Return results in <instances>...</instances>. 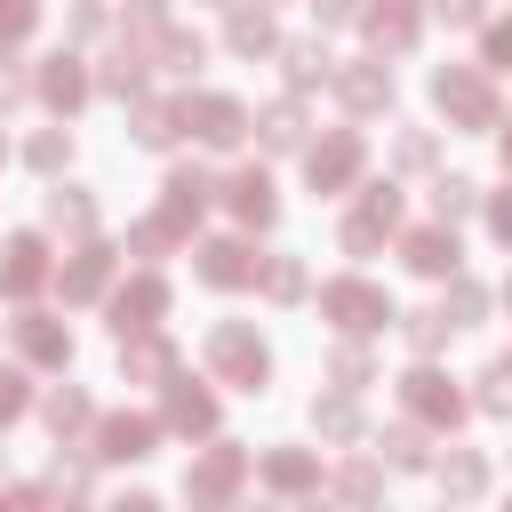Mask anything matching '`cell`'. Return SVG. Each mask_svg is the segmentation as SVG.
<instances>
[{"label": "cell", "mask_w": 512, "mask_h": 512, "mask_svg": "<svg viewBox=\"0 0 512 512\" xmlns=\"http://www.w3.org/2000/svg\"><path fill=\"white\" fill-rule=\"evenodd\" d=\"M208 368H216V384L264 392V376H272V352H264V336H256L248 320H216V328H208Z\"/></svg>", "instance_id": "1"}, {"label": "cell", "mask_w": 512, "mask_h": 512, "mask_svg": "<svg viewBox=\"0 0 512 512\" xmlns=\"http://www.w3.org/2000/svg\"><path fill=\"white\" fill-rule=\"evenodd\" d=\"M432 104H440L456 128H496V88H488V64H440V72H432Z\"/></svg>", "instance_id": "2"}, {"label": "cell", "mask_w": 512, "mask_h": 512, "mask_svg": "<svg viewBox=\"0 0 512 512\" xmlns=\"http://www.w3.org/2000/svg\"><path fill=\"white\" fill-rule=\"evenodd\" d=\"M320 312H328L344 336H368V328H384V320H392V296H384L376 280H352V272H344V280H328V288H320Z\"/></svg>", "instance_id": "3"}, {"label": "cell", "mask_w": 512, "mask_h": 512, "mask_svg": "<svg viewBox=\"0 0 512 512\" xmlns=\"http://www.w3.org/2000/svg\"><path fill=\"white\" fill-rule=\"evenodd\" d=\"M184 128H192L200 144L232 152V144H240V136L256 128V120H248V104H240V96H192V104H184Z\"/></svg>", "instance_id": "4"}, {"label": "cell", "mask_w": 512, "mask_h": 512, "mask_svg": "<svg viewBox=\"0 0 512 512\" xmlns=\"http://www.w3.org/2000/svg\"><path fill=\"white\" fill-rule=\"evenodd\" d=\"M360 128H336V136H320L312 152H304V176H312V192H344L352 176H360Z\"/></svg>", "instance_id": "5"}, {"label": "cell", "mask_w": 512, "mask_h": 512, "mask_svg": "<svg viewBox=\"0 0 512 512\" xmlns=\"http://www.w3.org/2000/svg\"><path fill=\"white\" fill-rule=\"evenodd\" d=\"M240 480H248V448L216 440V448H208V456H200V464L184 472V496H192V504H224V496H232Z\"/></svg>", "instance_id": "6"}, {"label": "cell", "mask_w": 512, "mask_h": 512, "mask_svg": "<svg viewBox=\"0 0 512 512\" xmlns=\"http://www.w3.org/2000/svg\"><path fill=\"white\" fill-rule=\"evenodd\" d=\"M192 272H200L208 288H248V280L264 272V256H256L248 240H200V248H192Z\"/></svg>", "instance_id": "7"}, {"label": "cell", "mask_w": 512, "mask_h": 512, "mask_svg": "<svg viewBox=\"0 0 512 512\" xmlns=\"http://www.w3.org/2000/svg\"><path fill=\"white\" fill-rule=\"evenodd\" d=\"M48 280V240L40 232H8L0 240V296H40Z\"/></svg>", "instance_id": "8"}, {"label": "cell", "mask_w": 512, "mask_h": 512, "mask_svg": "<svg viewBox=\"0 0 512 512\" xmlns=\"http://www.w3.org/2000/svg\"><path fill=\"white\" fill-rule=\"evenodd\" d=\"M400 400H408V416H416V424H464V392H456L440 368H408Z\"/></svg>", "instance_id": "9"}, {"label": "cell", "mask_w": 512, "mask_h": 512, "mask_svg": "<svg viewBox=\"0 0 512 512\" xmlns=\"http://www.w3.org/2000/svg\"><path fill=\"white\" fill-rule=\"evenodd\" d=\"M400 256H408V272H424V280H448L456 264H464V248H456V224H416L408 240H400Z\"/></svg>", "instance_id": "10"}, {"label": "cell", "mask_w": 512, "mask_h": 512, "mask_svg": "<svg viewBox=\"0 0 512 512\" xmlns=\"http://www.w3.org/2000/svg\"><path fill=\"white\" fill-rule=\"evenodd\" d=\"M160 312H168V280L160 272H136L120 296H112V336H136V328H160Z\"/></svg>", "instance_id": "11"}, {"label": "cell", "mask_w": 512, "mask_h": 512, "mask_svg": "<svg viewBox=\"0 0 512 512\" xmlns=\"http://www.w3.org/2000/svg\"><path fill=\"white\" fill-rule=\"evenodd\" d=\"M360 24H368V40H376L384 56H400V48H416L424 8H416V0H360Z\"/></svg>", "instance_id": "12"}, {"label": "cell", "mask_w": 512, "mask_h": 512, "mask_svg": "<svg viewBox=\"0 0 512 512\" xmlns=\"http://www.w3.org/2000/svg\"><path fill=\"white\" fill-rule=\"evenodd\" d=\"M336 96H344V112H384V104H392V64H384V56L336 64Z\"/></svg>", "instance_id": "13"}, {"label": "cell", "mask_w": 512, "mask_h": 512, "mask_svg": "<svg viewBox=\"0 0 512 512\" xmlns=\"http://www.w3.org/2000/svg\"><path fill=\"white\" fill-rule=\"evenodd\" d=\"M16 352H24L32 368H64V360H72V328L48 320V312H16Z\"/></svg>", "instance_id": "14"}, {"label": "cell", "mask_w": 512, "mask_h": 512, "mask_svg": "<svg viewBox=\"0 0 512 512\" xmlns=\"http://www.w3.org/2000/svg\"><path fill=\"white\" fill-rule=\"evenodd\" d=\"M152 440H160L152 416H96V456L104 464H136V456H152Z\"/></svg>", "instance_id": "15"}, {"label": "cell", "mask_w": 512, "mask_h": 512, "mask_svg": "<svg viewBox=\"0 0 512 512\" xmlns=\"http://www.w3.org/2000/svg\"><path fill=\"white\" fill-rule=\"evenodd\" d=\"M120 376H136V384H168V376H176V344L152 336V328L120 336Z\"/></svg>", "instance_id": "16"}, {"label": "cell", "mask_w": 512, "mask_h": 512, "mask_svg": "<svg viewBox=\"0 0 512 512\" xmlns=\"http://www.w3.org/2000/svg\"><path fill=\"white\" fill-rule=\"evenodd\" d=\"M160 424L184 432V440H192V432H216V392H200L192 376H168V408H160Z\"/></svg>", "instance_id": "17"}, {"label": "cell", "mask_w": 512, "mask_h": 512, "mask_svg": "<svg viewBox=\"0 0 512 512\" xmlns=\"http://www.w3.org/2000/svg\"><path fill=\"white\" fill-rule=\"evenodd\" d=\"M144 80H152L144 40H120V48L104 56V72H96V88H104V96H120V104H136V96H144Z\"/></svg>", "instance_id": "18"}, {"label": "cell", "mask_w": 512, "mask_h": 512, "mask_svg": "<svg viewBox=\"0 0 512 512\" xmlns=\"http://www.w3.org/2000/svg\"><path fill=\"white\" fill-rule=\"evenodd\" d=\"M32 96H48L56 112H72V104H88V72H80V56H64V48H56V56H48L40 72H32Z\"/></svg>", "instance_id": "19"}, {"label": "cell", "mask_w": 512, "mask_h": 512, "mask_svg": "<svg viewBox=\"0 0 512 512\" xmlns=\"http://www.w3.org/2000/svg\"><path fill=\"white\" fill-rule=\"evenodd\" d=\"M224 48H232V56H280V32H272L264 0H256V8H232V16H224Z\"/></svg>", "instance_id": "20"}, {"label": "cell", "mask_w": 512, "mask_h": 512, "mask_svg": "<svg viewBox=\"0 0 512 512\" xmlns=\"http://www.w3.org/2000/svg\"><path fill=\"white\" fill-rule=\"evenodd\" d=\"M224 200H232V216H240V224H272V216H280V192H272V176H264V168H240V176L224 184Z\"/></svg>", "instance_id": "21"}, {"label": "cell", "mask_w": 512, "mask_h": 512, "mask_svg": "<svg viewBox=\"0 0 512 512\" xmlns=\"http://www.w3.org/2000/svg\"><path fill=\"white\" fill-rule=\"evenodd\" d=\"M40 216H48V232H72V240H88V232H96V200H88L80 184H48Z\"/></svg>", "instance_id": "22"}, {"label": "cell", "mask_w": 512, "mask_h": 512, "mask_svg": "<svg viewBox=\"0 0 512 512\" xmlns=\"http://www.w3.org/2000/svg\"><path fill=\"white\" fill-rule=\"evenodd\" d=\"M128 136H136L144 152H168V144L184 136V104H152V96H136V120H128Z\"/></svg>", "instance_id": "23"}, {"label": "cell", "mask_w": 512, "mask_h": 512, "mask_svg": "<svg viewBox=\"0 0 512 512\" xmlns=\"http://www.w3.org/2000/svg\"><path fill=\"white\" fill-rule=\"evenodd\" d=\"M256 136H264V152H304V104L296 96H272L256 112Z\"/></svg>", "instance_id": "24"}, {"label": "cell", "mask_w": 512, "mask_h": 512, "mask_svg": "<svg viewBox=\"0 0 512 512\" xmlns=\"http://www.w3.org/2000/svg\"><path fill=\"white\" fill-rule=\"evenodd\" d=\"M104 280H112V248H104V240H88V248L64 264V304H88V296H104Z\"/></svg>", "instance_id": "25"}, {"label": "cell", "mask_w": 512, "mask_h": 512, "mask_svg": "<svg viewBox=\"0 0 512 512\" xmlns=\"http://www.w3.org/2000/svg\"><path fill=\"white\" fill-rule=\"evenodd\" d=\"M40 416H48V432H56V440H72V432H88V424H96V400H88L80 384H56V392L40 400Z\"/></svg>", "instance_id": "26"}, {"label": "cell", "mask_w": 512, "mask_h": 512, "mask_svg": "<svg viewBox=\"0 0 512 512\" xmlns=\"http://www.w3.org/2000/svg\"><path fill=\"white\" fill-rule=\"evenodd\" d=\"M256 472H264V488H280V496H304V488H320V464H312L304 448H272Z\"/></svg>", "instance_id": "27"}, {"label": "cell", "mask_w": 512, "mask_h": 512, "mask_svg": "<svg viewBox=\"0 0 512 512\" xmlns=\"http://www.w3.org/2000/svg\"><path fill=\"white\" fill-rule=\"evenodd\" d=\"M280 64H288V88H320V80H336V56H328L320 40H280Z\"/></svg>", "instance_id": "28"}, {"label": "cell", "mask_w": 512, "mask_h": 512, "mask_svg": "<svg viewBox=\"0 0 512 512\" xmlns=\"http://www.w3.org/2000/svg\"><path fill=\"white\" fill-rule=\"evenodd\" d=\"M208 192H216V184H208V168H176V176H168V200H160V216H168V224H192V216L208 208Z\"/></svg>", "instance_id": "29"}, {"label": "cell", "mask_w": 512, "mask_h": 512, "mask_svg": "<svg viewBox=\"0 0 512 512\" xmlns=\"http://www.w3.org/2000/svg\"><path fill=\"white\" fill-rule=\"evenodd\" d=\"M312 432H320V440H336V448H344V440H360V400L336 384L328 400H312Z\"/></svg>", "instance_id": "30"}, {"label": "cell", "mask_w": 512, "mask_h": 512, "mask_svg": "<svg viewBox=\"0 0 512 512\" xmlns=\"http://www.w3.org/2000/svg\"><path fill=\"white\" fill-rule=\"evenodd\" d=\"M440 488H448V496H480V488H488L480 448H448V456H440Z\"/></svg>", "instance_id": "31"}, {"label": "cell", "mask_w": 512, "mask_h": 512, "mask_svg": "<svg viewBox=\"0 0 512 512\" xmlns=\"http://www.w3.org/2000/svg\"><path fill=\"white\" fill-rule=\"evenodd\" d=\"M152 56H160L168 72H200V64H208V40H200V32H176V24H168V32L152 40Z\"/></svg>", "instance_id": "32"}, {"label": "cell", "mask_w": 512, "mask_h": 512, "mask_svg": "<svg viewBox=\"0 0 512 512\" xmlns=\"http://www.w3.org/2000/svg\"><path fill=\"white\" fill-rule=\"evenodd\" d=\"M472 208H480V184H472V176H440V184H432V216H440V224H464Z\"/></svg>", "instance_id": "33"}, {"label": "cell", "mask_w": 512, "mask_h": 512, "mask_svg": "<svg viewBox=\"0 0 512 512\" xmlns=\"http://www.w3.org/2000/svg\"><path fill=\"white\" fill-rule=\"evenodd\" d=\"M384 232H392V224H384V216H368V208H352V216H344V232H336V240H344V256H376V248H384Z\"/></svg>", "instance_id": "34"}, {"label": "cell", "mask_w": 512, "mask_h": 512, "mask_svg": "<svg viewBox=\"0 0 512 512\" xmlns=\"http://www.w3.org/2000/svg\"><path fill=\"white\" fill-rule=\"evenodd\" d=\"M256 280H264V296H272V304H296V296H304V264H296V256H264V272H256Z\"/></svg>", "instance_id": "35"}, {"label": "cell", "mask_w": 512, "mask_h": 512, "mask_svg": "<svg viewBox=\"0 0 512 512\" xmlns=\"http://www.w3.org/2000/svg\"><path fill=\"white\" fill-rule=\"evenodd\" d=\"M440 312H448V328H472V320L488 312V288H472L464 272H448V304H440Z\"/></svg>", "instance_id": "36"}, {"label": "cell", "mask_w": 512, "mask_h": 512, "mask_svg": "<svg viewBox=\"0 0 512 512\" xmlns=\"http://www.w3.org/2000/svg\"><path fill=\"white\" fill-rule=\"evenodd\" d=\"M24 160H32V168H40V176H56V168H64V160H72V128H40V136H32V144H24Z\"/></svg>", "instance_id": "37"}, {"label": "cell", "mask_w": 512, "mask_h": 512, "mask_svg": "<svg viewBox=\"0 0 512 512\" xmlns=\"http://www.w3.org/2000/svg\"><path fill=\"white\" fill-rule=\"evenodd\" d=\"M384 464H400V472H416V464H432V448H424V432H416V424H392V432H384Z\"/></svg>", "instance_id": "38"}, {"label": "cell", "mask_w": 512, "mask_h": 512, "mask_svg": "<svg viewBox=\"0 0 512 512\" xmlns=\"http://www.w3.org/2000/svg\"><path fill=\"white\" fill-rule=\"evenodd\" d=\"M400 336H408L416 352H440V344H448V312H400Z\"/></svg>", "instance_id": "39"}, {"label": "cell", "mask_w": 512, "mask_h": 512, "mask_svg": "<svg viewBox=\"0 0 512 512\" xmlns=\"http://www.w3.org/2000/svg\"><path fill=\"white\" fill-rule=\"evenodd\" d=\"M328 376H336L344 392H360V384L376 376V368H368V344H336V352H328Z\"/></svg>", "instance_id": "40"}, {"label": "cell", "mask_w": 512, "mask_h": 512, "mask_svg": "<svg viewBox=\"0 0 512 512\" xmlns=\"http://www.w3.org/2000/svg\"><path fill=\"white\" fill-rule=\"evenodd\" d=\"M480 408H488V416H512V360L480 368Z\"/></svg>", "instance_id": "41"}, {"label": "cell", "mask_w": 512, "mask_h": 512, "mask_svg": "<svg viewBox=\"0 0 512 512\" xmlns=\"http://www.w3.org/2000/svg\"><path fill=\"white\" fill-rule=\"evenodd\" d=\"M480 64H488V72H512V16H496V24L480 32Z\"/></svg>", "instance_id": "42"}, {"label": "cell", "mask_w": 512, "mask_h": 512, "mask_svg": "<svg viewBox=\"0 0 512 512\" xmlns=\"http://www.w3.org/2000/svg\"><path fill=\"white\" fill-rule=\"evenodd\" d=\"M32 24H40V0H0V48H16Z\"/></svg>", "instance_id": "43"}, {"label": "cell", "mask_w": 512, "mask_h": 512, "mask_svg": "<svg viewBox=\"0 0 512 512\" xmlns=\"http://www.w3.org/2000/svg\"><path fill=\"white\" fill-rule=\"evenodd\" d=\"M176 232H184V224H168V216H144V224L128 232V248H136V256H160V248H168Z\"/></svg>", "instance_id": "44"}, {"label": "cell", "mask_w": 512, "mask_h": 512, "mask_svg": "<svg viewBox=\"0 0 512 512\" xmlns=\"http://www.w3.org/2000/svg\"><path fill=\"white\" fill-rule=\"evenodd\" d=\"M24 408H32V392H24V368H0V432H8Z\"/></svg>", "instance_id": "45"}, {"label": "cell", "mask_w": 512, "mask_h": 512, "mask_svg": "<svg viewBox=\"0 0 512 512\" xmlns=\"http://www.w3.org/2000/svg\"><path fill=\"white\" fill-rule=\"evenodd\" d=\"M432 16L448 32H464V24H488V0H432Z\"/></svg>", "instance_id": "46"}, {"label": "cell", "mask_w": 512, "mask_h": 512, "mask_svg": "<svg viewBox=\"0 0 512 512\" xmlns=\"http://www.w3.org/2000/svg\"><path fill=\"white\" fill-rule=\"evenodd\" d=\"M336 496L368 504V496H376V464H344V472H336Z\"/></svg>", "instance_id": "47"}, {"label": "cell", "mask_w": 512, "mask_h": 512, "mask_svg": "<svg viewBox=\"0 0 512 512\" xmlns=\"http://www.w3.org/2000/svg\"><path fill=\"white\" fill-rule=\"evenodd\" d=\"M392 152H400V168H432V136H424V128H400Z\"/></svg>", "instance_id": "48"}, {"label": "cell", "mask_w": 512, "mask_h": 512, "mask_svg": "<svg viewBox=\"0 0 512 512\" xmlns=\"http://www.w3.org/2000/svg\"><path fill=\"white\" fill-rule=\"evenodd\" d=\"M360 208L384 216V224H400V192H392V184H360Z\"/></svg>", "instance_id": "49"}, {"label": "cell", "mask_w": 512, "mask_h": 512, "mask_svg": "<svg viewBox=\"0 0 512 512\" xmlns=\"http://www.w3.org/2000/svg\"><path fill=\"white\" fill-rule=\"evenodd\" d=\"M48 488H64V496H88V464L56 456V464H48Z\"/></svg>", "instance_id": "50"}, {"label": "cell", "mask_w": 512, "mask_h": 512, "mask_svg": "<svg viewBox=\"0 0 512 512\" xmlns=\"http://www.w3.org/2000/svg\"><path fill=\"white\" fill-rule=\"evenodd\" d=\"M24 96H32V72L0 56V112H8V104H24Z\"/></svg>", "instance_id": "51"}, {"label": "cell", "mask_w": 512, "mask_h": 512, "mask_svg": "<svg viewBox=\"0 0 512 512\" xmlns=\"http://www.w3.org/2000/svg\"><path fill=\"white\" fill-rule=\"evenodd\" d=\"M64 24L88 40V32H104V8H96V0H72V16H64Z\"/></svg>", "instance_id": "52"}, {"label": "cell", "mask_w": 512, "mask_h": 512, "mask_svg": "<svg viewBox=\"0 0 512 512\" xmlns=\"http://www.w3.org/2000/svg\"><path fill=\"white\" fill-rule=\"evenodd\" d=\"M320 24H360V0H312Z\"/></svg>", "instance_id": "53"}, {"label": "cell", "mask_w": 512, "mask_h": 512, "mask_svg": "<svg viewBox=\"0 0 512 512\" xmlns=\"http://www.w3.org/2000/svg\"><path fill=\"white\" fill-rule=\"evenodd\" d=\"M488 232L512 248V192H496V200H488Z\"/></svg>", "instance_id": "54"}, {"label": "cell", "mask_w": 512, "mask_h": 512, "mask_svg": "<svg viewBox=\"0 0 512 512\" xmlns=\"http://www.w3.org/2000/svg\"><path fill=\"white\" fill-rule=\"evenodd\" d=\"M496 128H504V136H496V144H504V168H512V120H496Z\"/></svg>", "instance_id": "55"}, {"label": "cell", "mask_w": 512, "mask_h": 512, "mask_svg": "<svg viewBox=\"0 0 512 512\" xmlns=\"http://www.w3.org/2000/svg\"><path fill=\"white\" fill-rule=\"evenodd\" d=\"M504 304H512V280H504Z\"/></svg>", "instance_id": "56"}, {"label": "cell", "mask_w": 512, "mask_h": 512, "mask_svg": "<svg viewBox=\"0 0 512 512\" xmlns=\"http://www.w3.org/2000/svg\"><path fill=\"white\" fill-rule=\"evenodd\" d=\"M0 152H8V136H0Z\"/></svg>", "instance_id": "57"}, {"label": "cell", "mask_w": 512, "mask_h": 512, "mask_svg": "<svg viewBox=\"0 0 512 512\" xmlns=\"http://www.w3.org/2000/svg\"><path fill=\"white\" fill-rule=\"evenodd\" d=\"M504 360H512V352H504Z\"/></svg>", "instance_id": "58"}]
</instances>
